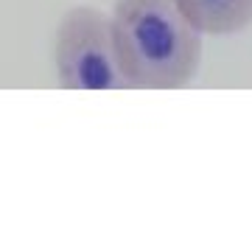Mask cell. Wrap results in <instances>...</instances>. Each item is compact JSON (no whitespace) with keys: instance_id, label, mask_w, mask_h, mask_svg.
<instances>
[{"instance_id":"6da1fadb","label":"cell","mask_w":252,"mask_h":252,"mask_svg":"<svg viewBox=\"0 0 252 252\" xmlns=\"http://www.w3.org/2000/svg\"><path fill=\"white\" fill-rule=\"evenodd\" d=\"M109 20L129 87L182 90L196 79L205 34L174 0H115Z\"/></svg>"},{"instance_id":"7a4b0ae2","label":"cell","mask_w":252,"mask_h":252,"mask_svg":"<svg viewBox=\"0 0 252 252\" xmlns=\"http://www.w3.org/2000/svg\"><path fill=\"white\" fill-rule=\"evenodd\" d=\"M56 84L62 90H124L112 20L93 6H73L62 14L54 36Z\"/></svg>"},{"instance_id":"3957f363","label":"cell","mask_w":252,"mask_h":252,"mask_svg":"<svg viewBox=\"0 0 252 252\" xmlns=\"http://www.w3.org/2000/svg\"><path fill=\"white\" fill-rule=\"evenodd\" d=\"M205 36H233L252 26V0H174Z\"/></svg>"}]
</instances>
